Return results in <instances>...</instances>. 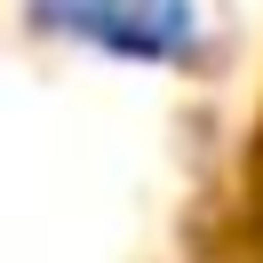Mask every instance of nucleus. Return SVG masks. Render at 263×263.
<instances>
[{
    "mask_svg": "<svg viewBox=\"0 0 263 263\" xmlns=\"http://www.w3.org/2000/svg\"><path fill=\"white\" fill-rule=\"evenodd\" d=\"M24 16L112 64H183L199 40V0H24Z\"/></svg>",
    "mask_w": 263,
    "mask_h": 263,
    "instance_id": "f257e3e1",
    "label": "nucleus"
}]
</instances>
